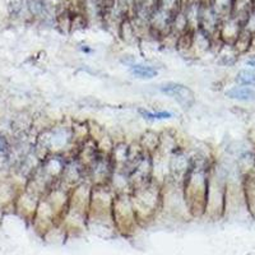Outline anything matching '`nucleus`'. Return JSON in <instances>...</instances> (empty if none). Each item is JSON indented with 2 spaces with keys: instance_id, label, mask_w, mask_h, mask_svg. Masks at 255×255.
<instances>
[{
  "instance_id": "7",
  "label": "nucleus",
  "mask_w": 255,
  "mask_h": 255,
  "mask_svg": "<svg viewBox=\"0 0 255 255\" xmlns=\"http://www.w3.org/2000/svg\"><path fill=\"white\" fill-rule=\"evenodd\" d=\"M235 83L238 86H245V87L255 88V69L245 68L239 70L235 77Z\"/></svg>"
},
{
  "instance_id": "8",
  "label": "nucleus",
  "mask_w": 255,
  "mask_h": 255,
  "mask_svg": "<svg viewBox=\"0 0 255 255\" xmlns=\"http://www.w3.org/2000/svg\"><path fill=\"white\" fill-rule=\"evenodd\" d=\"M139 114L145 120H149V122L171 119L172 118V113H170V111H151L144 110V109H139Z\"/></svg>"
},
{
  "instance_id": "5",
  "label": "nucleus",
  "mask_w": 255,
  "mask_h": 255,
  "mask_svg": "<svg viewBox=\"0 0 255 255\" xmlns=\"http://www.w3.org/2000/svg\"><path fill=\"white\" fill-rule=\"evenodd\" d=\"M138 143H139L145 153L153 156L158 151L159 144H161V134L156 133L153 130H147L142 134Z\"/></svg>"
},
{
  "instance_id": "4",
  "label": "nucleus",
  "mask_w": 255,
  "mask_h": 255,
  "mask_svg": "<svg viewBox=\"0 0 255 255\" xmlns=\"http://www.w3.org/2000/svg\"><path fill=\"white\" fill-rule=\"evenodd\" d=\"M225 96L230 100L240 102H255V88L245 86H234L225 92Z\"/></svg>"
},
{
  "instance_id": "6",
  "label": "nucleus",
  "mask_w": 255,
  "mask_h": 255,
  "mask_svg": "<svg viewBox=\"0 0 255 255\" xmlns=\"http://www.w3.org/2000/svg\"><path fill=\"white\" fill-rule=\"evenodd\" d=\"M130 72L134 77L139 79H152L158 74V70L148 64H131Z\"/></svg>"
},
{
  "instance_id": "2",
  "label": "nucleus",
  "mask_w": 255,
  "mask_h": 255,
  "mask_svg": "<svg viewBox=\"0 0 255 255\" xmlns=\"http://www.w3.org/2000/svg\"><path fill=\"white\" fill-rule=\"evenodd\" d=\"M114 227L120 231H128L134 225L138 223L135 211H134L133 202H131L130 191L124 193H115L113 206Z\"/></svg>"
},
{
  "instance_id": "3",
  "label": "nucleus",
  "mask_w": 255,
  "mask_h": 255,
  "mask_svg": "<svg viewBox=\"0 0 255 255\" xmlns=\"http://www.w3.org/2000/svg\"><path fill=\"white\" fill-rule=\"evenodd\" d=\"M159 91L166 96H170L183 109H190L195 104L194 92L185 86V84L176 83V82H167L159 86Z\"/></svg>"
},
{
  "instance_id": "1",
  "label": "nucleus",
  "mask_w": 255,
  "mask_h": 255,
  "mask_svg": "<svg viewBox=\"0 0 255 255\" xmlns=\"http://www.w3.org/2000/svg\"><path fill=\"white\" fill-rule=\"evenodd\" d=\"M130 195L138 222L151 220L162 209V183L158 180L131 189Z\"/></svg>"
}]
</instances>
